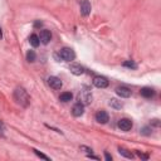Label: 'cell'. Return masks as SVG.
Masks as SVG:
<instances>
[{
  "instance_id": "20",
  "label": "cell",
  "mask_w": 161,
  "mask_h": 161,
  "mask_svg": "<svg viewBox=\"0 0 161 161\" xmlns=\"http://www.w3.org/2000/svg\"><path fill=\"white\" fill-rule=\"evenodd\" d=\"M33 151H34V154H35L37 156H39V158H40V159H44V160H47V161H49V160H51V159H49V158H48V156H45L44 154H42V152H40V151H38V150H35V149H34V150H33Z\"/></svg>"
},
{
  "instance_id": "8",
  "label": "cell",
  "mask_w": 161,
  "mask_h": 161,
  "mask_svg": "<svg viewBox=\"0 0 161 161\" xmlns=\"http://www.w3.org/2000/svg\"><path fill=\"white\" fill-rule=\"evenodd\" d=\"M48 84L52 88H54V90H60L63 86L62 80H60L58 77H56V76H51V77L48 78Z\"/></svg>"
},
{
  "instance_id": "26",
  "label": "cell",
  "mask_w": 161,
  "mask_h": 161,
  "mask_svg": "<svg viewBox=\"0 0 161 161\" xmlns=\"http://www.w3.org/2000/svg\"><path fill=\"white\" fill-rule=\"evenodd\" d=\"M4 133V125L0 122V135H3Z\"/></svg>"
},
{
  "instance_id": "15",
  "label": "cell",
  "mask_w": 161,
  "mask_h": 161,
  "mask_svg": "<svg viewBox=\"0 0 161 161\" xmlns=\"http://www.w3.org/2000/svg\"><path fill=\"white\" fill-rule=\"evenodd\" d=\"M72 98H73V94H72L71 92H63L59 97V99L62 102H69V101H72Z\"/></svg>"
},
{
  "instance_id": "23",
  "label": "cell",
  "mask_w": 161,
  "mask_h": 161,
  "mask_svg": "<svg viewBox=\"0 0 161 161\" xmlns=\"http://www.w3.org/2000/svg\"><path fill=\"white\" fill-rule=\"evenodd\" d=\"M80 150H84L87 154H92V149L87 147V146H80Z\"/></svg>"
},
{
  "instance_id": "3",
  "label": "cell",
  "mask_w": 161,
  "mask_h": 161,
  "mask_svg": "<svg viewBox=\"0 0 161 161\" xmlns=\"http://www.w3.org/2000/svg\"><path fill=\"white\" fill-rule=\"evenodd\" d=\"M79 101H82L83 105H88L92 102V93L87 87L83 88V91H80L79 93Z\"/></svg>"
},
{
  "instance_id": "12",
  "label": "cell",
  "mask_w": 161,
  "mask_h": 161,
  "mask_svg": "<svg viewBox=\"0 0 161 161\" xmlns=\"http://www.w3.org/2000/svg\"><path fill=\"white\" fill-rule=\"evenodd\" d=\"M38 37H39V40L43 44H48L49 42H51V39H52V34H51L49 30H42L40 35H38Z\"/></svg>"
},
{
  "instance_id": "4",
  "label": "cell",
  "mask_w": 161,
  "mask_h": 161,
  "mask_svg": "<svg viewBox=\"0 0 161 161\" xmlns=\"http://www.w3.org/2000/svg\"><path fill=\"white\" fill-rule=\"evenodd\" d=\"M79 6H80V14H82L83 17H88V15L91 14L92 6H91V3L88 1V0H80Z\"/></svg>"
},
{
  "instance_id": "25",
  "label": "cell",
  "mask_w": 161,
  "mask_h": 161,
  "mask_svg": "<svg viewBox=\"0 0 161 161\" xmlns=\"http://www.w3.org/2000/svg\"><path fill=\"white\" fill-rule=\"evenodd\" d=\"M105 158H106V160H107V161H111V160H112V156H111L110 154H107V152L105 154Z\"/></svg>"
},
{
  "instance_id": "10",
  "label": "cell",
  "mask_w": 161,
  "mask_h": 161,
  "mask_svg": "<svg viewBox=\"0 0 161 161\" xmlns=\"http://www.w3.org/2000/svg\"><path fill=\"white\" fill-rule=\"evenodd\" d=\"M69 71L74 76H80V74L84 73V68L80 66V64H78V63H72L71 66H69Z\"/></svg>"
},
{
  "instance_id": "2",
  "label": "cell",
  "mask_w": 161,
  "mask_h": 161,
  "mask_svg": "<svg viewBox=\"0 0 161 161\" xmlns=\"http://www.w3.org/2000/svg\"><path fill=\"white\" fill-rule=\"evenodd\" d=\"M59 57L60 59H63L64 62H71L76 58V54H74V51L72 48H62L59 51Z\"/></svg>"
},
{
  "instance_id": "27",
  "label": "cell",
  "mask_w": 161,
  "mask_h": 161,
  "mask_svg": "<svg viewBox=\"0 0 161 161\" xmlns=\"http://www.w3.org/2000/svg\"><path fill=\"white\" fill-rule=\"evenodd\" d=\"M152 124H154L155 126H159L160 122H159V120H152Z\"/></svg>"
},
{
  "instance_id": "17",
  "label": "cell",
  "mask_w": 161,
  "mask_h": 161,
  "mask_svg": "<svg viewBox=\"0 0 161 161\" xmlns=\"http://www.w3.org/2000/svg\"><path fill=\"white\" fill-rule=\"evenodd\" d=\"M110 106L111 107H113V108H122V103L120 102V101H117V99H115V98H112V99H110Z\"/></svg>"
},
{
  "instance_id": "5",
  "label": "cell",
  "mask_w": 161,
  "mask_h": 161,
  "mask_svg": "<svg viewBox=\"0 0 161 161\" xmlns=\"http://www.w3.org/2000/svg\"><path fill=\"white\" fill-rule=\"evenodd\" d=\"M118 127H120V130H122V131L127 132L132 128V121L128 120V118H121V120L118 121Z\"/></svg>"
},
{
  "instance_id": "18",
  "label": "cell",
  "mask_w": 161,
  "mask_h": 161,
  "mask_svg": "<svg viewBox=\"0 0 161 161\" xmlns=\"http://www.w3.org/2000/svg\"><path fill=\"white\" fill-rule=\"evenodd\" d=\"M124 67L130 68V69H136L137 64L133 62V60H126V62H124Z\"/></svg>"
},
{
  "instance_id": "6",
  "label": "cell",
  "mask_w": 161,
  "mask_h": 161,
  "mask_svg": "<svg viewBox=\"0 0 161 161\" xmlns=\"http://www.w3.org/2000/svg\"><path fill=\"white\" fill-rule=\"evenodd\" d=\"M93 84L97 88H106L108 86V80L106 77H102V76H96L93 78Z\"/></svg>"
},
{
  "instance_id": "9",
  "label": "cell",
  "mask_w": 161,
  "mask_h": 161,
  "mask_svg": "<svg viewBox=\"0 0 161 161\" xmlns=\"http://www.w3.org/2000/svg\"><path fill=\"white\" fill-rule=\"evenodd\" d=\"M72 113H73V116H76V117H80L84 113V105L82 102L76 103L73 106V108H72Z\"/></svg>"
},
{
  "instance_id": "16",
  "label": "cell",
  "mask_w": 161,
  "mask_h": 161,
  "mask_svg": "<svg viewBox=\"0 0 161 161\" xmlns=\"http://www.w3.org/2000/svg\"><path fill=\"white\" fill-rule=\"evenodd\" d=\"M118 152L122 155V156H125V158H127V159H132L133 158V154L130 150H127V149H124V147H118Z\"/></svg>"
},
{
  "instance_id": "13",
  "label": "cell",
  "mask_w": 161,
  "mask_h": 161,
  "mask_svg": "<svg viewBox=\"0 0 161 161\" xmlns=\"http://www.w3.org/2000/svg\"><path fill=\"white\" fill-rule=\"evenodd\" d=\"M140 93L145 98H151V97H154V96H155V91L152 90L151 87H144V88H141Z\"/></svg>"
},
{
  "instance_id": "21",
  "label": "cell",
  "mask_w": 161,
  "mask_h": 161,
  "mask_svg": "<svg viewBox=\"0 0 161 161\" xmlns=\"http://www.w3.org/2000/svg\"><path fill=\"white\" fill-rule=\"evenodd\" d=\"M141 133L145 136H150L151 135V128L150 127H144L142 130H141Z\"/></svg>"
},
{
  "instance_id": "1",
  "label": "cell",
  "mask_w": 161,
  "mask_h": 161,
  "mask_svg": "<svg viewBox=\"0 0 161 161\" xmlns=\"http://www.w3.org/2000/svg\"><path fill=\"white\" fill-rule=\"evenodd\" d=\"M14 98L19 105L23 106V107H28V105L30 103V97L23 87H18L17 90L14 91Z\"/></svg>"
},
{
  "instance_id": "11",
  "label": "cell",
  "mask_w": 161,
  "mask_h": 161,
  "mask_svg": "<svg viewBox=\"0 0 161 161\" xmlns=\"http://www.w3.org/2000/svg\"><path fill=\"white\" fill-rule=\"evenodd\" d=\"M116 93L120 96V97H122V98H128L130 96H131V90L130 88H127V87H117L116 88Z\"/></svg>"
},
{
  "instance_id": "7",
  "label": "cell",
  "mask_w": 161,
  "mask_h": 161,
  "mask_svg": "<svg viewBox=\"0 0 161 161\" xmlns=\"http://www.w3.org/2000/svg\"><path fill=\"white\" fill-rule=\"evenodd\" d=\"M96 121H97L98 124H102V125L107 124V122L110 121L108 113H107L106 111H98V112L96 113Z\"/></svg>"
},
{
  "instance_id": "24",
  "label": "cell",
  "mask_w": 161,
  "mask_h": 161,
  "mask_svg": "<svg viewBox=\"0 0 161 161\" xmlns=\"http://www.w3.org/2000/svg\"><path fill=\"white\" fill-rule=\"evenodd\" d=\"M42 25H43V23L39 22V20H37L35 23H34V26H35V28H39V26H42Z\"/></svg>"
},
{
  "instance_id": "28",
  "label": "cell",
  "mask_w": 161,
  "mask_h": 161,
  "mask_svg": "<svg viewBox=\"0 0 161 161\" xmlns=\"http://www.w3.org/2000/svg\"><path fill=\"white\" fill-rule=\"evenodd\" d=\"M3 37V33H1V29H0V38Z\"/></svg>"
},
{
  "instance_id": "14",
  "label": "cell",
  "mask_w": 161,
  "mask_h": 161,
  "mask_svg": "<svg viewBox=\"0 0 161 161\" xmlns=\"http://www.w3.org/2000/svg\"><path fill=\"white\" fill-rule=\"evenodd\" d=\"M29 43H30V45L32 47H34V48H37L38 45L40 44V40H39V37L37 35V34H32L30 35V38H29Z\"/></svg>"
},
{
  "instance_id": "22",
  "label": "cell",
  "mask_w": 161,
  "mask_h": 161,
  "mask_svg": "<svg viewBox=\"0 0 161 161\" xmlns=\"http://www.w3.org/2000/svg\"><path fill=\"white\" fill-rule=\"evenodd\" d=\"M137 156H139L140 159H144V160H147L149 159V155L142 154V152H140V151H137Z\"/></svg>"
},
{
  "instance_id": "19",
  "label": "cell",
  "mask_w": 161,
  "mask_h": 161,
  "mask_svg": "<svg viewBox=\"0 0 161 161\" xmlns=\"http://www.w3.org/2000/svg\"><path fill=\"white\" fill-rule=\"evenodd\" d=\"M35 58H37V54H35L34 51H29L28 53H26V60H28V62H34Z\"/></svg>"
}]
</instances>
